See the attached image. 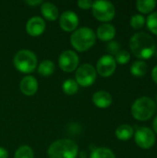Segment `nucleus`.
I'll return each mask as SVG.
<instances>
[{
    "instance_id": "34",
    "label": "nucleus",
    "mask_w": 157,
    "mask_h": 158,
    "mask_svg": "<svg viewBox=\"0 0 157 158\" xmlns=\"http://www.w3.org/2000/svg\"><path fill=\"white\" fill-rule=\"evenodd\" d=\"M156 104H157V96H156Z\"/></svg>"
},
{
    "instance_id": "6",
    "label": "nucleus",
    "mask_w": 157,
    "mask_h": 158,
    "mask_svg": "<svg viewBox=\"0 0 157 158\" xmlns=\"http://www.w3.org/2000/svg\"><path fill=\"white\" fill-rule=\"evenodd\" d=\"M93 16L100 21H110L114 19L116 9L114 5L109 1L97 0L94 1L92 6Z\"/></svg>"
},
{
    "instance_id": "24",
    "label": "nucleus",
    "mask_w": 157,
    "mask_h": 158,
    "mask_svg": "<svg viewBox=\"0 0 157 158\" xmlns=\"http://www.w3.org/2000/svg\"><path fill=\"white\" fill-rule=\"evenodd\" d=\"M145 21H146V25L149 31L153 32L154 34L157 35V11L151 13L147 17Z\"/></svg>"
},
{
    "instance_id": "10",
    "label": "nucleus",
    "mask_w": 157,
    "mask_h": 158,
    "mask_svg": "<svg viewBox=\"0 0 157 158\" xmlns=\"http://www.w3.org/2000/svg\"><path fill=\"white\" fill-rule=\"evenodd\" d=\"M58 64L61 69L66 72H71L78 68L79 65V56L78 55L71 50L64 51L60 54L58 58Z\"/></svg>"
},
{
    "instance_id": "13",
    "label": "nucleus",
    "mask_w": 157,
    "mask_h": 158,
    "mask_svg": "<svg viewBox=\"0 0 157 158\" xmlns=\"http://www.w3.org/2000/svg\"><path fill=\"white\" fill-rule=\"evenodd\" d=\"M19 88L23 94H25L27 96H31L38 90V82L34 77L26 76L21 80Z\"/></svg>"
},
{
    "instance_id": "30",
    "label": "nucleus",
    "mask_w": 157,
    "mask_h": 158,
    "mask_svg": "<svg viewBox=\"0 0 157 158\" xmlns=\"http://www.w3.org/2000/svg\"><path fill=\"white\" fill-rule=\"evenodd\" d=\"M7 151L3 148V147H0V158H7Z\"/></svg>"
},
{
    "instance_id": "2",
    "label": "nucleus",
    "mask_w": 157,
    "mask_h": 158,
    "mask_svg": "<svg viewBox=\"0 0 157 158\" xmlns=\"http://www.w3.org/2000/svg\"><path fill=\"white\" fill-rule=\"evenodd\" d=\"M156 111V104L148 96H142L134 101L131 106L132 117L140 121L149 120Z\"/></svg>"
},
{
    "instance_id": "8",
    "label": "nucleus",
    "mask_w": 157,
    "mask_h": 158,
    "mask_svg": "<svg viewBox=\"0 0 157 158\" xmlns=\"http://www.w3.org/2000/svg\"><path fill=\"white\" fill-rule=\"evenodd\" d=\"M96 69L91 64H83L76 71V81L79 85L87 87L92 85L96 80Z\"/></svg>"
},
{
    "instance_id": "5",
    "label": "nucleus",
    "mask_w": 157,
    "mask_h": 158,
    "mask_svg": "<svg viewBox=\"0 0 157 158\" xmlns=\"http://www.w3.org/2000/svg\"><path fill=\"white\" fill-rule=\"evenodd\" d=\"M13 62L15 68L19 71L23 73H31L37 66V57L32 51L22 49L17 52Z\"/></svg>"
},
{
    "instance_id": "4",
    "label": "nucleus",
    "mask_w": 157,
    "mask_h": 158,
    "mask_svg": "<svg viewBox=\"0 0 157 158\" xmlns=\"http://www.w3.org/2000/svg\"><path fill=\"white\" fill-rule=\"evenodd\" d=\"M96 34L94 31L88 27H81L71 34L70 43L72 46L80 52L90 49L95 43Z\"/></svg>"
},
{
    "instance_id": "20",
    "label": "nucleus",
    "mask_w": 157,
    "mask_h": 158,
    "mask_svg": "<svg viewBox=\"0 0 157 158\" xmlns=\"http://www.w3.org/2000/svg\"><path fill=\"white\" fill-rule=\"evenodd\" d=\"M55 70V65L51 60L45 59L43 61H42L38 67V72L44 77L50 76Z\"/></svg>"
},
{
    "instance_id": "31",
    "label": "nucleus",
    "mask_w": 157,
    "mask_h": 158,
    "mask_svg": "<svg viewBox=\"0 0 157 158\" xmlns=\"http://www.w3.org/2000/svg\"><path fill=\"white\" fill-rule=\"evenodd\" d=\"M26 3H27L28 5H30V6H35V5L41 4L42 1H41V0H31V1H30V0H27Z\"/></svg>"
},
{
    "instance_id": "12",
    "label": "nucleus",
    "mask_w": 157,
    "mask_h": 158,
    "mask_svg": "<svg viewBox=\"0 0 157 158\" xmlns=\"http://www.w3.org/2000/svg\"><path fill=\"white\" fill-rule=\"evenodd\" d=\"M26 30L30 35L39 36L45 30V22L41 17H32L28 20Z\"/></svg>"
},
{
    "instance_id": "22",
    "label": "nucleus",
    "mask_w": 157,
    "mask_h": 158,
    "mask_svg": "<svg viewBox=\"0 0 157 158\" xmlns=\"http://www.w3.org/2000/svg\"><path fill=\"white\" fill-rule=\"evenodd\" d=\"M63 91L65 92V94H68V95H72L74 94H76L79 90V84L77 83V81L73 79H68L64 81L63 85H62Z\"/></svg>"
},
{
    "instance_id": "26",
    "label": "nucleus",
    "mask_w": 157,
    "mask_h": 158,
    "mask_svg": "<svg viewBox=\"0 0 157 158\" xmlns=\"http://www.w3.org/2000/svg\"><path fill=\"white\" fill-rule=\"evenodd\" d=\"M130 55L126 50H120L116 54L115 60L119 64H127L130 61Z\"/></svg>"
},
{
    "instance_id": "9",
    "label": "nucleus",
    "mask_w": 157,
    "mask_h": 158,
    "mask_svg": "<svg viewBox=\"0 0 157 158\" xmlns=\"http://www.w3.org/2000/svg\"><path fill=\"white\" fill-rule=\"evenodd\" d=\"M117 68L115 57L111 55H105L101 56L96 63V72L102 77L111 76Z\"/></svg>"
},
{
    "instance_id": "21",
    "label": "nucleus",
    "mask_w": 157,
    "mask_h": 158,
    "mask_svg": "<svg viewBox=\"0 0 157 158\" xmlns=\"http://www.w3.org/2000/svg\"><path fill=\"white\" fill-rule=\"evenodd\" d=\"M91 158H116L115 154L106 147H98L93 150Z\"/></svg>"
},
{
    "instance_id": "25",
    "label": "nucleus",
    "mask_w": 157,
    "mask_h": 158,
    "mask_svg": "<svg viewBox=\"0 0 157 158\" xmlns=\"http://www.w3.org/2000/svg\"><path fill=\"white\" fill-rule=\"evenodd\" d=\"M144 24H145V18L142 14H134L130 19V26L135 30L143 28Z\"/></svg>"
},
{
    "instance_id": "18",
    "label": "nucleus",
    "mask_w": 157,
    "mask_h": 158,
    "mask_svg": "<svg viewBox=\"0 0 157 158\" xmlns=\"http://www.w3.org/2000/svg\"><path fill=\"white\" fill-rule=\"evenodd\" d=\"M148 66L143 60H137L132 63L130 67V72L135 77H143L146 75Z\"/></svg>"
},
{
    "instance_id": "29",
    "label": "nucleus",
    "mask_w": 157,
    "mask_h": 158,
    "mask_svg": "<svg viewBox=\"0 0 157 158\" xmlns=\"http://www.w3.org/2000/svg\"><path fill=\"white\" fill-rule=\"evenodd\" d=\"M152 78H153L154 81L157 84V65L152 70Z\"/></svg>"
},
{
    "instance_id": "32",
    "label": "nucleus",
    "mask_w": 157,
    "mask_h": 158,
    "mask_svg": "<svg viewBox=\"0 0 157 158\" xmlns=\"http://www.w3.org/2000/svg\"><path fill=\"white\" fill-rule=\"evenodd\" d=\"M153 128H154V132H155L157 134V116L154 118V121H153Z\"/></svg>"
},
{
    "instance_id": "17",
    "label": "nucleus",
    "mask_w": 157,
    "mask_h": 158,
    "mask_svg": "<svg viewBox=\"0 0 157 158\" xmlns=\"http://www.w3.org/2000/svg\"><path fill=\"white\" fill-rule=\"evenodd\" d=\"M134 134L132 127L129 124H122L116 130V136L120 141H128Z\"/></svg>"
},
{
    "instance_id": "27",
    "label": "nucleus",
    "mask_w": 157,
    "mask_h": 158,
    "mask_svg": "<svg viewBox=\"0 0 157 158\" xmlns=\"http://www.w3.org/2000/svg\"><path fill=\"white\" fill-rule=\"evenodd\" d=\"M106 49H107V51H108L110 54L116 55L118 52L120 51V44H119V43L117 42V41H111V42L108 43V44H107V46H106Z\"/></svg>"
},
{
    "instance_id": "19",
    "label": "nucleus",
    "mask_w": 157,
    "mask_h": 158,
    "mask_svg": "<svg viewBox=\"0 0 157 158\" xmlns=\"http://www.w3.org/2000/svg\"><path fill=\"white\" fill-rule=\"evenodd\" d=\"M155 0H138L136 2L137 9L143 14L151 13L156 6Z\"/></svg>"
},
{
    "instance_id": "1",
    "label": "nucleus",
    "mask_w": 157,
    "mask_h": 158,
    "mask_svg": "<svg viewBox=\"0 0 157 158\" xmlns=\"http://www.w3.org/2000/svg\"><path fill=\"white\" fill-rule=\"evenodd\" d=\"M130 48L136 57L140 59H148L155 55L156 44L150 34L140 31L131 36L130 40Z\"/></svg>"
},
{
    "instance_id": "16",
    "label": "nucleus",
    "mask_w": 157,
    "mask_h": 158,
    "mask_svg": "<svg viewBox=\"0 0 157 158\" xmlns=\"http://www.w3.org/2000/svg\"><path fill=\"white\" fill-rule=\"evenodd\" d=\"M41 11L43 16L48 20H55L58 18L59 15L57 7L50 2L43 3L41 6Z\"/></svg>"
},
{
    "instance_id": "14",
    "label": "nucleus",
    "mask_w": 157,
    "mask_h": 158,
    "mask_svg": "<svg viewBox=\"0 0 157 158\" xmlns=\"http://www.w3.org/2000/svg\"><path fill=\"white\" fill-rule=\"evenodd\" d=\"M112 96L108 92L105 91H98L94 93L93 96V104L99 108H106L112 104Z\"/></svg>"
},
{
    "instance_id": "11",
    "label": "nucleus",
    "mask_w": 157,
    "mask_h": 158,
    "mask_svg": "<svg viewBox=\"0 0 157 158\" xmlns=\"http://www.w3.org/2000/svg\"><path fill=\"white\" fill-rule=\"evenodd\" d=\"M79 24V18L73 11H65L60 16L59 25L65 31H73L76 30Z\"/></svg>"
},
{
    "instance_id": "15",
    "label": "nucleus",
    "mask_w": 157,
    "mask_h": 158,
    "mask_svg": "<svg viewBox=\"0 0 157 158\" xmlns=\"http://www.w3.org/2000/svg\"><path fill=\"white\" fill-rule=\"evenodd\" d=\"M116 35V28L110 23H103L97 29V37L102 41H111Z\"/></svg>"
},
{
    "instance_id": "33",
    "label": "nucleus",
    "mask_w": 157,
    "mask_h": 158,
    "mask_svg": "<svg viewBox=\"0 0 157 158\" xmlns=\"http://www.w3.org/2000/svg\"><path fill=\"white\" fill-rule=\"evenodd\" d=\"M155 55L157 56V46H156V49H155Z\"/></svg>"
},
{
    "instance_id": "28",
    "label": "nucleus",
    "mask_w": 157,
    "mask_h": 158,
    "mask_svg": "<svg viewBox=\"0 0 157 158\" xmlns=\"http://www.w3.org/2000/svg\"><path fill=\"white\" fill-rule=\"evenodd\" d=\"M93 2L91 0H79L78 1V6L82 8V9H89L92 8Z\"/></svg>"
},
{
    "instance_id": "23",
    "label": "nucleus",
    "mask_w": 157,
    "mask_h": 158,
    "mask_svg": "<svg viewBox=\"0 0 157 158\" xmlns=\"http://www.w3.org/2000/svg\"><path fill=\"white\" fill-rule=\"evenodd\" d=\"M34 154L32 149L28 145H22L18 148L15 153L14 158H33Z\"/></svg>"
},
{
    "instance_id": "3",
    "label": "nucleus",
    "mask_w": 157,
    "mask_h": 158,
    "mask_svg": "<svg viewBox=\"0 0 157 158\" xmlns=\"http://www.w3.org/2000/svg\"><path fill=\"white\" fill-rule=\"evenodd\" d=\"M50 158H76L78 155V145L69 139H61L54 142L48 148Z\"/></svg>"
},
{
    "instance_id": "7",
    "label": "nucleus",
    "mask_w": 157,
    "mask_h": 158,
    "mask_svg": "<svg viewBox=\"0 0 157 158\" xmlns=\"http://www.w3.org/2000/svg\"><path fill=\"white\" fill-rule=\"evenodd\" d=\"M134 140L140 148L148 150L155 143V134L147 127H139L134 132Z\"/></svg>"
}]
</instances>
